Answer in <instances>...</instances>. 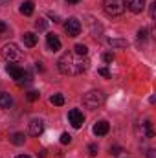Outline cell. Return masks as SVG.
I'll return each mask as SVG.
<instances>
[{
  "mask_svg": "<svg viewBox=\"0 0 156 158\" xmlns=\"http://www.w3.org/2000/svg\"><path fill=\"white\" fill-rule=\"evenodd\" d=\"M74 53H76V55H81V57H86L88 48H86L84 44H76V46H74Z\"/></svg>",
  "mask_w": 156,
  "mask_h": 158,
  "instance_id": "2e32d148",
  "label": "cell"
},
{
  "mask_svg": "<svg viewBox=\"0 0 156 158\" xmlns=\"http://www.w3.org/2000/svg\"><path fill=\"white\" fill-rule=\"evenodd\" d=\"M68 119H70V123H72L74 129L83 127V123H84V116H83V112L77 110V109H72V110L68 112Z\"/></svg>",
  "mask_w": 156,
  "mask_h": 158,
  "instance_id": "8992f818",
  "label": "cell"
},
{
  "mask_svg": "<svg viewBox=\"0 0 156 158\" xmlns=\"http://www.w3.org/2000/svg\"><path fill=\"white\" fill-rule=\"evenodd\" d=\"M17 158H30V156H28V155H18Z\"/></svg>",
  "mask_w": 156,
  "mask_h": 158,
  "instance_id": "1f68e13d",
  "label": "cell"
},
{
  "mask_svg": "<svg viewBox=\"0 0 156 158\" xmlns=\"http://www.w3.org/2000/svg\"><path fill=\"white\" fill-rule=\"evenodd\" d=\"M7 2H9V0H0V6H6Z\"/></svg>",
  "mask_w": 156,
  "mask_h": 158,
  "instance_id": "4dcf8cb0",
  "label": "cell"
},
{
  "mask_svg": "<svg viewBox=\"0 0 156 158\" xmlns=\"http://www.w3.org/2000/svg\"><path fill=\"white\" fill-rule=\"evenodd\" d=\"M143 127H145L147 138H153V136H154V132H153V125H151V121H145V123H143Z\"/></svg>",
  "mask_w": 156,
  "mask_h": 158,
  "instance_id": "d6986e66",
  "label": "cell"
},
{
  "mask_svg": "<svg viewBox=\"0 0 156 158\" xmlns=\"http://www.w3.org/2000/svg\"><path fill=\"white\" fill-rule=\"evenodd\" d=\"M35 68H37L39 72H42V70H44V66H42V63H35Z\"/></svg>",
  "mask_w": 156,
  "mask_h": 158,
  "instance_id": "f1b7e54d",
  "label": "cell"
},
{
  "mask_svg": "<svg viewBox=\"0 0 156 158\" xmlns=\"http://www.w3.org/2000/svg\"><path fill=\"white\" fill-rule=\"evenodd\" d=\"M33 11H35V4H33L31 0H26V2L20 4V13H22V15L30 17V15H33Z\"/></svg>",
  "mask_w": 156,
  "mask_h": 158,
  "instance_id": "8fae6325",
  "label": "cell"
},
{
  "mask_svg": "<svg viewBox=\"0 0 156 158\" xmlns=\"http://www.w3.org/2000/svg\"><path fill=\"white\" fill-rule=\"evenodd\" d=\"M9 33V28H7V24L4 22V20H0V37H6Z\"/></svg>",
  "mask_w": 156,
  "mask_h": 158,
  "instance_id": "ffe728a7",
  "label": "cell"
},
{
  "mask_svg": "<svg viewBox=\"0 0 156 158\" xmlns=\"http://www.w3.org/2000/svg\"><path fill=\"white\" fill-rule=\"evenodd\" d=\"M11 105H13L11 96H9V94H6V92H0V109H9Z\"/></svg>",
  "mask_w": 156,
  "mask_h": 158,
  "instance_id": "4fadbf2b",
  "label": "cell"
},
{
  "mask_svg": "<svg viewBox=\"0 0 156 158\" xmlns=\"http://www.w3.org/2000/svg\"><path fill=\"white\" fill-rule=\"evenodd\" d=\"M70 142H72V136H70L68 132H63V134H61V143L66 145V143H70Z\"/></svg>",
  "mask_w": 156,
  "mask_h": 158,
  "instance_id": "7402d4cb",
  "label": "cell"
},
{
  "mask_svg": "<svg viewBox=\"0 0 156 158\" xmlns=\"http://www.w3.org/2000/svg\"><path fill=\"white\" fill-rule=\"evenodd\" d=\"M109 44H110L112 48H125V46H127V40H123V39H110V40H109Z\"/></svg>",
  "mask_w": 156,
  "mask_h": 158,
  "instance_id": "e0dca14e",
  "label": "cell"
},
{
  "mask_svg": "<svg viewBox=\"0 0 156 158\" xmlns=\"http://www.w3.org/2000/svg\"><path fill=\"white\" fill-rule=\"evenodd\" d=\"M103 103H105V94L101 90H90V92H86L83 96V105L88 107V109H92V110L99 109Z\"/></svg>",
  "mask_w": 156,
  "mask_h": 158,
  "instance_id": "7a4b0ae2",
  "label": "cell"
},
{
  "mask_svg": "<svg viewBox=\"0 0 156 158\" xmlns=\"http://www.w3.org/2000/svg\"><path fill=\"white\" fill-rule=\"evenodd\" d=\"M48 17H50V19H51V20H53V22H59V17H57V15H53V13H50V15H48Z\"/></svg>",
  "mask_w": 156,
  "mask_h": 158,
  "instance_id": "83f0119b",
  "label": "cell"
},
{
  "mask_svg": "<svg viewBox=\"0 0 156 158\" xmlns=\"http://www.w3.org/2000/svg\"><path fill=\"white\" fill-rule=\"evenodd\" d=\"M22 39H24V44H26L28 48H33V46L37 44V35H35L33 31H26V33L22 35Z\"/></svg>",
  "mask_w": 156,
  "mask_h": 158,
  "instance_id": "7c38bea8",
  "label": "cell"
},
{
  "mask_svg": "<svg viewBox=\"0 0 156 158\" xmlns=\"http://www.w3.org/2000/svg\"><path fill=\"white\" fill-rule=\"evenodd\" d=\"M147 33H149V31H147L145 28H142V30L138 31V39H140V40H145V39H147Z\"/></svg>",
  "mask_w": 156,
  "mask_h": 158,
  "instance_id": "d4e9b609",
  "label": "cell"
},
{
  "mask_svg": "<svg viewBox=\"0 0 156 158\" xmlns=\"http://www.w3.org/2000/svg\"><path fill=\"white\" fill-rule=\"evenodd\" d=\"M2 57H4L7 63H18V61L22 59V52H20V48H18L17 44L9 42V44H6V46L2 48Z\"/></svg>",
  "mask_w": 156,
  "mask_h": 158,
  "instance_id": "277c9868",
  "label": "cell"
},
{
  "mask_svg": "<svg viewBox=\"0 0 156 158\" xmlns=\"http://www.w3.org/2000/svg\"><path fill=\"white\" fill-rule=\"evenodd\" d=\"M46 44H48V50H51V52H59L61 50V40H59V37L55 33H48L46 35Z\"/></svg>",
  "mask_w": 156,
  "mask_h": 158,
  "instance_id": "ba28073f",
  "label": "cell"
},
{
  "mask_svg": "<svg viewBox=\"0 0 156 158\" xmlns=\"http://www.w3.org/2000/svg\"><path fill=\"white\" fill-rule=\"evenodd\" d=\"M35 28H37L39 31H44V30L48 28V20H46V19H39V20L35 22Z\"/></svg>",
  "mask_w": 156,
  "mask_h": 158,
  "instance_id": "ac0fdd59",
  "label": "cell"
},
{
  "mask_svg": "<svg viewBox=\"0 0 156 158\" xmlns=\"http://www.w3.org/2000/svg\"><path fill=\"white\" fill-rule=\"evenodd\" d=\"M68 4H77V2H81V0H66Z\"/></svg>",
  "mask_w": 156,
  "mask_h": 158,
  "instance_id": "f546056e",
  "label": "cell"
},
{
  "mask_svg": "<svg viewBox=\"0 0 156 158\" xmlns=\"http://www.w3.org/2000/svg\"><path fill=\"white\" fill-rule=\"evenodd\" d=\"M64 31L68 33V37H77L79 33H81V22L76 17H70L64 22Z\"/></svg>",
  "mask_w": 156,
  "mask_h": 158,
  "instance_id": "5b68a950",
  "label": "cell"
},
{
  "mask_svg": "<svg viewBox=\"0 0 156 158\" xmlns=\"http://www.w3.org/2000/svg\"><path fill=\"white\" fill-rule=\"evenodd\" d=\"M88 64H90V61L86 57L76 55L74 52L63 53L57 61V68L63 76H79L88 70Z\"/></svg>",
  "mask_w": 156,
  "mask_h": 158,
  "instance_id": "6da1fadb",
  "label": "cell"
},
{
  "mask_svg": "<svg viewBox=\"0 0 156 158\" xmlns=\"http://www.w3.org/2000/svg\"><path fill=\"white\" fill-rule=\"evenodd\" d=\"M109 131H110V125H109V121H105V119H101V121H97V123L94 125V134H96V136H105Z\"/></svg>",
  "mask_w": 156,
  "mask_h": 158,
  "instance_id": "30bf717a",
  "label": "cell"
},
{
  "mask_svg": "<svg viewBox=\"0 0 156 158\" xmlns=\"http://www.w3.org/2000/svg\"><path fill=\"white\" fill-rule=\"evenodd\" d=\"M39 96H40V94L37 92V90H30L26 98H28V101H37V99H39Z\"/></svg>",
  "mask_w": 156,
  "mask_h": 158,
  "instance_id": "44dd1931",
  "label": "cell"
},
{
  "mask_svg": "<svg viewBox=\"0 0 156 158\" xmlns=\"http://www.w3.org/2000/svg\"><path fill=\"white\" fill-rule=\"evenodd\" d=\"M97 151H99L97 143H90V145H88V153H90V156H96V155H97Z\"/></svg>",
  "mask_w": 156,
  "mask_h": 158,
  "instance_id": "603a6c76",
  "label": "cell"
},
{
  "mask_svg": "<svg viewBox=\"0 0 156 158\" xmlns=\"http://www.w3.org/2000/svg\"><path fill=\"white\" fill-rule=\"evenodd\" d=\"M103 61H105V63H112V61H114V53H110V52L103 53Z\"/></svg>",
  "mask_w": 156,
  "mask_h": 158,
  "instance_id": "cb8c5ba5",
  "label": "cell"
},
{
  "mask_svg": "<svg viewBox=\"0 0 156 158\" xmlns=\"http://www.w3.org/2000/svg\"><path fill=\"white\" fill-rule=\"evenodd\" d=\"M125 6L132 11V13H142L145 9V0H127Z\"/></svg>",
  "mask_w": 156,
  "mask_h": 158,
  "instance_id": "9c48e42d",
  "label": "cell"
},
{
  "mask_svg": "<svg viewBox=\"0 0 156 158\" xmlns=\"http://www.w3.org/2000/svg\"><path fill=\"white\" fill-rule=\"evenodd\" d=\"M42 131H44V121H42V119L35 118V119L30 121V134H31V136H40Z\"/></svg>",
  "mask_w": 156,
  "mask_h": 158,
  "instance_id": "52a82bcc",
  "label": "cell"
},
{
  "mask_svg": "<svg viewBox=\"0 0 156 158\" xmlns=\"http://www.w3.org/2000/svg\"><path fill=\"white\" fill-rule=\"evenodd\" d=\"M9 140H11V143H13V145H24V142H26V136H24L22 132H15V134H13Z\"/></svg>",
  "mask_w": 156,
  "mask_h": 158,
  "instance_id": "5bb4252c",
  "label": "cell"
},
{
  "mask_svg": "<svg viewBox=\"0 0 156 158\" xmlns=\"http://www.w3.org/2000/svg\"><path fill=\"white\" fill-rule=\"evenodd\" d=\"M97 74H99V76H103V77H110V72H109V70H107V68H99V70H97Z\"/></svg>",
  "mask_w": 156,
  "mask_h": 158,
  "instance_id": "484cf974",
  "label": "cell"
},
{
  "mask_svg": "<svg viewBox=\"0 0 156 158\" xmlns=\"http://www.w3.org/2000/svg\"><path fill=\"white\" fill-rule=\"evenodd\" d=\"M121 153V147H117V145H114V147H110V155H114V156H117Z\"/></svg>",
  "mask_w": 156,
  "mask_h": 158,
  "instance_id": "4316f807",
  "label": "cell"
},
{
  "mask_svg": "<svg viewBox=\"0 0 156 158\" xmlns=\"http://www.w3.org/2000/svg\"><path fill=\"white\" fill-rule=\"evenodd\" d=\"M125 0H103V9L107 15L110 17H117L125 13Z\"/></svg>",
  "mask_w": 156,
  "mask_h": 158,
  "instance_id": "3957f363",
  "label": "cell"
},
{
  "mask_svg": "<svg viewBox=\"0 0 156 158\" xmlns=\"http://www.w3.org/2000/svg\"><path fill=\"white\" fill-rule=\"evenodd\" d=\"M50 103L61 107V105H64V96H63V94H53V96L50 98Z\"/></svg>",
  "mask_w": 156,
  "mask_h": 158,
  "instance_id": "9a60e30c",
  "label": "cell"
}]
</instances>
